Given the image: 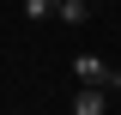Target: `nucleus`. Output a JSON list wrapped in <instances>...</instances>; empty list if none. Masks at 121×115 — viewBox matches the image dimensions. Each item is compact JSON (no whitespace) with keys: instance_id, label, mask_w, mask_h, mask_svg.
<instances>
[{"instance_id":"obj_1","label":"nucleus","mask_w":121,"mask_h":115,"mask_svg":"<svg viewBox=\"0 0 121 115\" xmlns=\"http://www.w3.org/2000/svg\"><path fill=\"white\" fill-rule=\"evenodd\" d=\"M73 73H79V85H103L109 97L121 91V67H109L103 55H79V61H73Z\"/></svg>"},{"instance_id":"obj_2","label":"nucleus","mask_w":121,"mask_h":115,"mask_svg":"<svg viewBox=\"0 0 121 115\" xmlns=\"http://www.w3.org/2000/svg\"><path fill=\"white\" fill-rule=\"evenodd\" d=\"M73 115H109V91L103 85H79L73 91Z\"/></svg>"},{"instance_id":"obj_3","label":"nucleus","mask_w":121,"mask_h":115,"mask_svg":"<svg viewBox=\"0 0 121 115\" xmlns=\"http://www.w3.org/2000/svg\"><path fill=\"white\" fill-rule=\"evenodd\" d=\"M55 18H60V24H85V18H91V6H85V0H60V6H55Z\"/></svg>"},{"instance_id":"obj_4","label":"nucleus","mask_w":121,"mask_h":115,"mask_svg":"<svg viewBox=\"0 0 121 115\" xmlns=\"http://www.w3.org/2000/svg\"><path fill=\"white\" fill-rule=\"evenodd\" d=\"M60 0H24V18H55Z\"/></svg>"},{"instance_id":"obj_5","label":"nucleus","mask_w":121,"mask_h":115,"mask_svg":"<svg viewBox=\"0 0 121 115\" xmlns=\"http://www.w3.org/2000/svg\"><path fill=\"white\" fill-rule=\"evenodd\" d=\"M115 103H121V91H115Z\"/></svg>"}]
</instances>
